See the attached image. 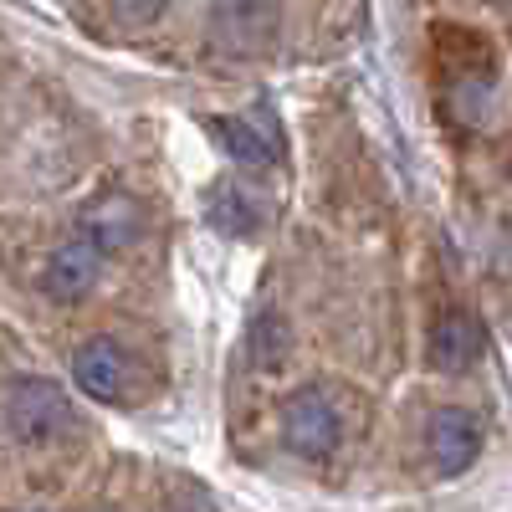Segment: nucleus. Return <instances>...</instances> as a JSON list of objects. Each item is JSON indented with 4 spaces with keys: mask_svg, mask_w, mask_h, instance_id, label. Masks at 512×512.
Returning <instances> with one entry per match:
<instances>
[{
    "mask_svg": "<svg viewBox=\"0 0 512 512\" xmlns=\"http://www.w3.org/2000/svg\"><path fill=\"white\" fill-rule=\"evenodd\" d=\"M67 420H72V405H67V395L57 390L52 379H16L6 390V425L26 446L57 441L67 431Z\"/></svg>",
    "mask_w": 512,
    "mask_h": 512,
    "instance_id": "f257e3e1",
    "label": "nucleus"
},
{
    "mask_svg": "<svg viewBox=\"0 0 512 512\" xmlns=\"http://www.w3.org/2000/svg\"><path fill=\"white\" fill-rule=\"evenodd\" d=\"M282 436H287V451L308 456V461L333 456L344 425H338V405L323 384H303V390L282 405Z\"/></svg>",
    "mask_w": 512,
    "mask_h": 512,
    "instance_id": "f03ea898",
    "label": "nucleus"
},
{
    "mask_svg": "<svg viewBox=\"0 0 512 512\" xmlns=\"http://www.w3.org/2000/svg\"><path fill=\"white\" fill-rule=\"evenodd\" d=\"M425 451H431V461H436L441 477L466 472V466L482 456V420H477L472 410H461V405L436 410L431 425H425Z\"/></svg>",
    "mask_w": 512,
    "mask_h": 512,
    "instance_id": "7ed1b4c3",
    "label": "nucleus"
},
{
    "mask_svg": "<svg viewBox=\"0 0 512 512\" xmlns=\"http://www.w3.org/2000/svg\"><path fill=\"white\" fill-rule=\"evenodd\" d=\"M205 221L216 226L221 236H231V241H246L256 231H267L272 205H267L262 190L246 185V180H216L210 195H205Z\"/></svg>",
    "mask_w": 512,
    "mask_h": 512,
    "instance_id": "20e7f679",
    "label": "nucleus"
},
{
    "mask_svg": "<svg viewBox=\"0 0 512 512\" xmlns=\"http://www.w3.org/2000/svg\"><path fill=\"white\" fill-rule=\"evenodd\" d=\"M139 236H144V205L134 195L108 190V195H98L88 210H82V241H88L98 256L134 246Z\"/></svg>",
    "mask_w": 512,
    "mask_h": 512,
    "instance_id": "39448f33",
    "label": "nucleus"
},
{
    "mask_svg": "<svg viewBox=\"0 0 512 512\" xmlns=\"http://www.w3.org/2000/svg\"><path fill=\"white\" fill-rule=\"evenodd\" d=\"M98 272H103V256L72 236L62 241L52 256H47V272H41V287H47V297H57V303H82L93 287H98Z\"/></svg>",
    "mask_w": 512,
    "mask_h": 512,
    "instance_id": "423d86ee",
    "label": "nucleus"
},
{
    "mask_svg": "<svg viewBox=\"0 0 512 512\" xmlns=\"http://www.w3.org/2000/svg\"><path fill=\"white\" fill-rule=\"evenodd\" d=\"M72 379L88 400H118L128 384V354L113 344V338H88L72 354Z\"/></svg>",
    "mask_w": 512,
    "mask_h": 512,
    "instance_id": "0eeeda50",
    "label": "nucleus"
},
{
    "mask_svg": "<svg viewBox=\"0 0 512 512\" xmlns=\"http://www.w3.org/2000/svg\"><path fill=\"white\" fill-rule=\"evenodd\" d=\"M482 323L472 313H446L436 328H431V344H425V359H431V369L441 374H461L472 369L482 359Z\"/></svg>",
    "mask_w": 512,
    "mask_h": 512,
    "instance_id": "6e6552de",
    "label": "nucleus"
},
{
    "mask_svg": "<svg viewBox=\"0 0 512 512\" xmlns=\"http://www.w3.org/2000/svg\"><path fill=\"white\" fill-rule=\"evenodd\" d=\"M210 139H216L231 159L241 164H272L277 159V128L267 118H231V113H216L205 118Z\"/></svg>",
    "mask_w": 512,
    "mask_h": 512,
    "instance_id": "1a4fd4ad",
    "label": "nucleus"
},
{
    "mask_svg": "<svg viewBox=\"0 0 512 512\" xmlns=\"http://www.w3.org/2000/svg\"><path fill=\"white\" fill-rule=\"evenodd\" d=\"M210 21L221 26V41H226V47L246 52V47H256V41H262V36L272 31L277 11H272V6H221Z\"/></svg>",
    "mask_w": 512,
    "mask_h": 512,
    "instance_id": "9d476101",
    "label": "nucleus"
},
{
    "mask_svg": "<svg viewBox=\"0 0 512 512\" xmlns=\"http://www.w3.org/2000/svg\"><path fill=\"white\" fill-rule=\"evenodd\" d=\"M287 328H282V318H262L256 323V338H251V354H256V364L262 369H277L282 364V354H287Z\"/></svg>",
    "mask_w": 512,
    "mask_h": 512,
    "instance_id": "9b49d317",
    "label": "nucleus"
},
{
    "mask_svg": "<svg viewBox=\"0 0 512 512\" xmlns=\"http://www.w3.org/2000/svg\"><path fill=\"white\" fill-rule=\"evenodd\" d=\"M108 16H113V21H123V26H144V21H159V16H164V6H113Z\"/></svg>",
    "mask_w": 512,
    "mask_h": 512,
    "instance_id": "f8f14e48",
    "label": "nucleus"
},
{
    "mask_svg": "<svg viewBox=\"0 0 512 512\" xmlns=\"http://www.w3.org/2000/svg\"><path fill=\"white\" fill-rule=\"evenodd\" d=\"M108 512H118V507H108Z\"/></svg>",
    "mask_w": 512,
    "mask_h": 512,
    "instance_id": "ddd939ff",
    "label": "nucleus"
}]
</instances>
